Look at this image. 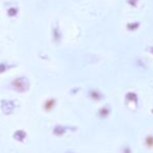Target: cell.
<instances>
[{
  "label": "cell",
  "instance_id": "obj_1",
  "mask_svg": "<svg viewBox=\"0 0 153 153\" xmlns=\"http://www.w3.org/2000/svg\"><path fill=\"white\" fill-rule=\"evenodd\" d=\"M13 88L17 92H26L28 90V82L25 78H19L13 82Z\"/></svg>",
  "mask_w": 153,
  "mask_h": 153
},
{
  "label": "cell",
  "instance_id": "obj_2",
  "mask_svg": "<svg viewBox=\"0 0 153 153\" xmlns=\"http://www.w3.org/2000/svg\"><path fill=\"white\" fill-rule=\"evenodd\" d=\"M15 107H16V104H15V102H13V101L4 100L1 102V111H3V114H5V115H12Z\"/></svg>",
  "mask_w": 153,
  "mask_h": 153
},
{
  "label": "cell",
  "instance_id": "obj_3",
  "mask_svg": "<svg viewBox=\"0 0 153 153\" xmlns=\"http://www.w3.org/2000/svg\"><path fill=\"white\" fill-rule=\"evenodd\" d=\"M13 137H14L16 141L20 142V143H23V142L26 140L27 133H26V131L23 130V129H18V130H16L14 132V134H13Z\"/></svg>",
  "mask_w": 153,
  "mask_h": 153
},
{
  "label": "cell",
  "instance_id": "obj_4",
  "mask_svg": "<svg viewBox=\"0 0 153 153\" xmlns=\"http://www.w3.org/2000/svg\"><path fill=\"white\" fill-rule=\"evenodd\" d=\"M53 106H54V101L53 100H47L44 104V109L46 111H50L51 109L53 108Z\"/></svg>",
  "mask_w": 153,
  "mask_h": 153
}]
</instances>
